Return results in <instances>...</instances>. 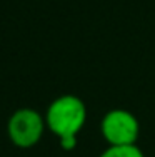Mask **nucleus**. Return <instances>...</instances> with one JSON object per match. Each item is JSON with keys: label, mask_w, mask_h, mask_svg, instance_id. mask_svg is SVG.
Instances as JSON below:
<instances>
[{"label": "nucleus", "mask_w": 155, "mask_h": 157, "mask_svg": "<svg viewBox=\"0 0 155 157\" xmlns=\"http://www.w3.org/2000/svg\"><path fill=\"white\" fill-rule=\"evenodd\" d=\"M47 129L58 139L62 151H73L79 134L87 122V105L80 97L64 94L50 102L45 112Z\"/></svg>", "instance_id": "obj_1"}, {"label": "nucleus", "mask_w": 155, "mask_h": 157, "mask_svg": "<svg viewBox=\"0 0 155 157\" xmlns=\"http://www.w3.org/2000/svg\"><path fill=\"white\" fill-rule=\"evenodd\" d=\"M47 129L45 117L32 107H20L9 117L7 136L18 149H32L42 140Z\"/></svg>", "instance_id": "obj_2"}, {"label": "nucleus", "mask_w": 155, "mask_h": 157, "mask_svg": "<svg viewBox=\"0 0 155 157\" xmlns=\"http://www.w3.org/2000/svg\"><path fill=\"white\" fill-rule=\"evenodd\" d=\"M100 134L109 145L137 144L140 134L138 119L127 109H112L102 117Z\"/></svg>", "instance_id": "obj_3"}, {"label": "nucleus", "mask_w": 155, "mask_h": 157, "mask_svg": "<svg viewBox=\"0 0 155 157\" xmlns=\"http://www.w3.org/2000/svg\"><path fill=\"white\" fill-rule=\"evenodd\" d=\"M98 157H145L137 144L132 145H109Z\"/></svg>", "instance_id": "obj_4"}]
</instances>
